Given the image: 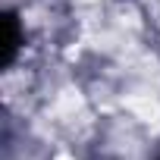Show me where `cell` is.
Here are the masks:
<instances>
[{"mask_svg": "<svg viewBox=\"0 0 160 160\" xmlns=\"http://www.w3.org/2000/svg\"><path fill=\"white\" fill-rule=\"evenodd\" d=\"M78 107H82V94L72 91V88H69V91H63V94H60V101H57V110H60V113H75Z\"/></svg>", "mask_w": 160, "mask_h": 160, "instance_id": "obj_2", "label": "cell"}, {"mask_svg": "<svg viewBox=\"0 0 160 160\" xmlns=\"http://www.w3.org/2000/svg\"><path fill=\"white\" fill-rule=\"evenodd\" d=\"M126 110H132L138 119H144V122H157L160 119V104L151 98V94H129L126 101Z\"/></svg>", "mask_w": 160, "mask_h": 160, "instance_id": "obj_1", "label": "cell"}, {"mask_svg": "<svg viewBox=\"0 0 160 160\" xmlns=\"http://www.w3.org/2000/svg\"><path fill=\"white\" fill-rule=\"evenodd\" d=\"M57 160H72V157H69V154H60V157H57Z\"/></svg>", "mask_w": 160, "mask_h": 160, "instance_id": "obj_3", "label": "cell"}]
</instances>
